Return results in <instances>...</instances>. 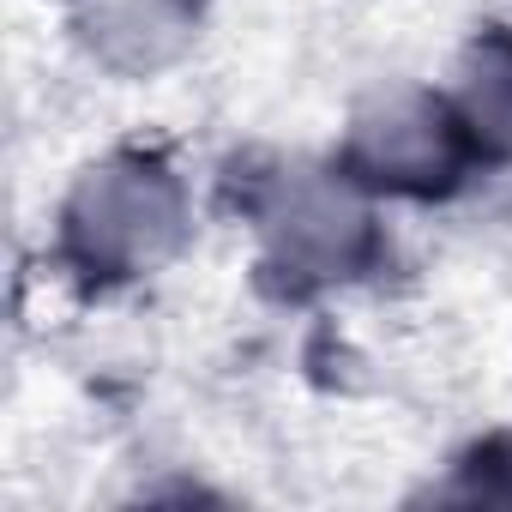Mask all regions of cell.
I'll list each match as a JSON object with an SVG mask.
<instances>
[{
    "label": "cell",
    "instance_id": "4",
    "mask_svg": "<svg viewBox=\"0 0 512 512\" xmlns=\"http://www.w3.org/2000/svg\"><path fill=\"white\" fill-rule=\"evenodd\" d=\"M458 115L476 133V145H488L494 157H512V37L494 31L464 55Z\"/></svg>",
    "mask_w": 512,
    "mask_h": 512
},
{
    "label": "cell",
    "instance_id": "3",
    "mask_svg": "<svg viewBox=\"0 0 512 512\" xmlns=\"http://www.w3.org/2000/svg\"><path fill=\"white\" fill-rule=\"evenodd\" d=\"M350 163L380 187L434 193L458 169V133H452L440 103H428L416 91H392V97H380L356 115Z\"/></svg>",
    "mask_w": 512,
    "mask_h": 512
},
{
    "label": "cell",
    "instance_id": "5",
    "mask_svg": "<svg viewBox=\"0 0 512 512\" xmlns=\"http://www.w3.org/2000/svg\"><path fill=\"white\" fill-rule=\"evenodd\" d=\"M181 25H187V19H181L175 0H121L115 13L97 19L103 49L121 55L127 67H151V61H163V55L181 43Z\"/></svg>",
    "mask_w": 512,
    "mask_h": 512
},
{
    "label": "cell",
    "instance_id": "1",
    "mask_svg": "<svg viewBox=\"0 0 512 512\" xmlns=\"http://www.w3.org/2000/svg\"><path fill=\"white\" fill-rule=\"evenodd\" d=\"M187 229V205L169 169L145 157H115L91 169L67 199V253L85 272L133 278L169 260Z\"/></svg>",
    "mask_w": 512,
    "mask_h": 512
},
{
    "label": "cell",
    "instance_id": "2",
    "mask_svg": "<svg viewBox=\"0 0 512 512\" xmlns=\"http://www.w3.org/2000/svg\"><path fill=\"white\" fill-rule=\"evenodd\" d=\"M260 229H266V247H272V266L302 278V284L344 278V272L362 266V253H368V211H362V199L344 181L320 175V169H284L266 187Z\"/></svg>",
    "mask_w": 512,
    "mask_h": 512
}]
</instances>
